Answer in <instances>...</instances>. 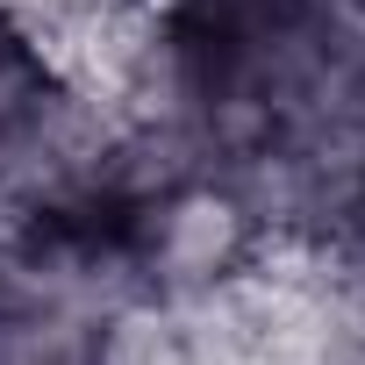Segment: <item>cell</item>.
Here are the masks:
<instances>
[]
</instances>
